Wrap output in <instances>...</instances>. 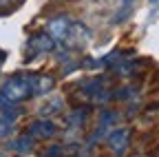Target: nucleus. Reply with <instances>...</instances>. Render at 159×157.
<instances>
[{"label": "nucleus", "mask_w": 159, "mask_h": 157, "mask_svg": "<svg viewBox=\"0 0 159 157\" xmlns=\"http://www.w3.org/2000/svg\"><path fill=\"white\" fill-rule=\"evenodd\" d=\"M115 122H117V113L115 111H104L102 120H99V131H104L106 126H113Z\"/></svg>", "instance_id": "nucleus-10"}, {"label": "nucleus", "mask_w": 159, "mask_h": 157, "mask_svg": "<svg viewBox=\"0 0 159 157\" xmlns=\"http://www.w3.org/2000/svg\"><path fill=\"white\" fill-rule=\"evenodd\" d=\"M13 131V117L9 115H0V137H7Z\"/></svg>", "instance_id": "nucleus-9"}, {"label": "nucleus", "mask_w": 159, "mask_h": 157, "mask_svg": "<svg viewBox=\"0 0 159 157\" xmlns=\"http://www.w3.org/2000/svg\"><path fill=\"white\" fill-rule=\"evenodd\" d=\"M29 97H33L31 75H13L0 86V106L2 109H13Z\"/></svg>", "instance_id": "nucleus-1"}, {"label": "nucleus", "mask_w": 159, "mask_h": 157, "mask_svg": "<svg viewBox=\"0 0 159 157\" xmlns=\"http://www.w3.org/2000/svg\"><path fill=\"white\" fill-rule=\"evenodd\" d=\"M86 115H89V109H77V111H73V113H71V117L66 120L69 128H71V126H73V128L82 126V124L86 122Z\"/></svg>", "instance_id": "nucleus-8"}, {"label": "nucleus", "mask_w": 159, "mask_h": 157, "mask_svg": "<svg viewBox=\"0 0 159 157\" xmlns=\"http://www.w3.org/2000/svg\"><path fill=\"white\" fill-rule=\"evenodd\" d=\"M130 142V131L128 128H115L106 135V144L115 155H124Z\"/></svg>", "instance_id": "nucleus-4"}, {"label": "nucleus", "mask_w": 159, "mask_h": 157, "mask_svg": "<svg viewBox=\"0 0 159 157\" xmlns=\"http://www.w3.org/2000/svg\"><path fill=\"white\" fill-rule=\"evenodd\" d=\"M135 157H144V155H135Z\"/></svg>", "instance_id": "nucleus-14"}, {"label": "nucleus", "mask_w": 159, "mask_h": 157, "mask_svg": "<svg viewBox=\"0 0 159 157\" xmlns=\"http://www.w3.org/2000/svg\"><path fill=\"white\" fill-rule=\"evenodd\" d=\"M62 109H64V102L60 100V97H55V100H51L49 104H44L42 109H40V113H42L44 117H55V115L62 113Z\"/></svg>", "instance_id": "nucleus-7"}, {"label": "nucleus", "mask_w": 159, "mask_h": 157, "mask_svg": "<svg viewBox=\"0 0 159 157\" xmlns=\"http://www.w3.org/2000/svg\"><path fill=\"white\" fill-rule=\"evenodd\" d=\"M71 27H73V20H71L69 16H57V18H51V20H49L47 33L55 40V44H57V42L62 44V42L66 40V35H69Z\"/></svg>", "instance_id": "nucleus-3"}, {"label": "nucleus", "mask_w": 159, "mask_h": 157, "mask_svg": "<svg viewBox=\"0 0 159 157\" xmlns=\"http://www.w3.org/2000/svg\"><path fill=\"white\" fill-rule=\"evenodd\" d=\"M5 58H7V53H5L2 49H0V64H2V62H5Z\"/></svg>", "instance_id": "nucleus-12"}, {"label": "nucleus", "mask_w": 159, "mask_h": 157, "mask_svg": "<svg viewBox=\"0 0 159 157\" xmlns=\"http://www.w3.org/2000/svg\"><path fill=\"white\" fill-rule=\"evenodd\" d=\"M152 2H155V5H157V2H159V0H152Z\"/></svg>", "instance_id": "nucleus-13"}, {"label": "nucleus", "mask_w": 159, "mask_h": 157, "mask_svg": "<svg viewBox=\"0 0 159 157\" xmlns=\"http://www.w3.org/2000/svg\"><path fill=\"white\" fill-rule=\"evenodd\" d=\"M53 47H55V40L47 31L29 38V42H27V60H33V58H38V55H44V53L53 51Z\"/></svg>", "instance_id": "nucleus-2"}, {"label": "nucleus", "mask_w": 159, "mask_h": 157, "mask_svg": "<svg viewBox=\"0 0 159 157\" xmlns=\"http://www.w3.org/2000/svg\"><path fill=\"white\" fill-rule=\"evenodd\" d=\"M42 157H64V146L62 144H53L47 150H42Z\"/></svg>", "instance_id": "nucleus-11"}, {"label": "nucleus", "mask_w": 159, "mask_h": 157, "mask_svg": "<svg viewBox=\"0 0 159 157\" xmlns=\"http://www.w3.org/2000/svg\"><path fill=\"white\" fill-rule=\"evenodd\" d=\"M55 133H57V126L51 120H35L27 131V135L33 137V140H49V137H53Z\"/></svg>", "instance_id": "nucleus-5"}, {"label": "nucleus", "mask_w": 159, "mask_h": 157, "mask_svg": "<svg viewBox=\"0 0 159 157\" xmlns=\"http://www.w3.org/2000/svg\"><path fill=\"white\" fill-rule=\"evenodd\" d=\"M31 86H33V95H47L55 86V80H53L51 75H47V73L31 75Z\"/></svg>", "instance_id": "nucleus-6"}]
</instances>
